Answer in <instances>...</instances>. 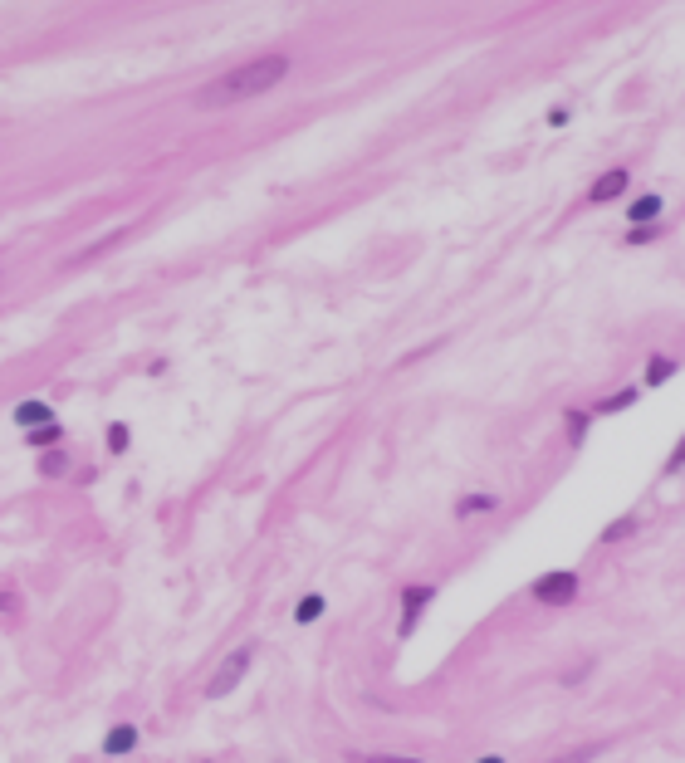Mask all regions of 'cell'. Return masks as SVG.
Segmentation results:
<instances>
[{
    "label": "cell",
    "mask_w": 685,
    "mask_h": 763,
    "mask_svg": "<svg viewBox=\"0 0 685 763\" xmlns=\"http://www.w3.org/2000/svg\"><path fill=\"white\" fill-rule=\"evenodd\" d=\"M69 470H74V455H69L64 446L40 455V480H59V475H69Z\"/></svg>",
    "instance_id": "13"
},
{
    "label": "cell",
    "mask_w": 685,
    "mask_h": 763,
    "mask_svg": "<svg viewBox=\"0 0 685 763\" xmlns=\"http://www.w3.org/2000/svg\"><path fill=\"white\" fill-rule=\"evenodd\" d=\"M588 421H593V411H578V406H568V411H563L568 446H583V441H588Z\"/></svg>",
    "instance_id": "15"
},
{
    "label": "cell",
    "mask_w": 685,
    "mask_h": 763,
    "mask_svg": "<svg viewBox=\"0 0 685 763\" xmlns=\"http://www.w3.org/2000/svg\"><path fill=\"white\" fill-rule=\"evenodd\" d=\"M196 763H216V759H196Z\"/></svg>",
    "instance_id": "26"
},
{
    "label": "cell",
    "mask_w": 685,
    "mask_h": 763,
    "mask_svg": "<svg viewBox=\"0 0 685 763\" xmlns=\"http://www.w3.org/2000/svg\"><path fill=\"white\" fill-rule=\"evenodd\" d=\"M475 763H509V759H504V754H480Z\"/></svg>",
    "instance_id": "25"
},
{
    "label": "cell",
    "mask_w": 685,
    "mask_h": 763,
    "mask_svg": "<svg viewBox=\"0 0 685 763\" xmlns=\"http://www.w3.org/2000/svg\"><path fill=\"white\" fill-rule=\"evenodd\" d=\"M250 666H255V641H245V646H235L226 661L216 666V675L206 680V700H226L230 690H240V680L250 675Z\"/></svg>",
    "instance_id": "3"
},
{
    "label": "cell",
    "mask_w": 685,
    "mask_h": 763,
    "mask_svg": "<svg viewBox=\"0 0 685 763\" xmlns=\"http://www.w3.org/2000/svg\"><path fill=\"white\" fill-rule=\"evenodd\" d=\"M289 79V54H260L240 69H230L221 79H211L206 89L196 93V108H226V103H245V98H260V93L279 89Z\"/></svg>",
    "instance_id": "1"
},
{
    "label": "cell",
    "mask_w": 685,
    "mask_h": 763,
    "mask_svg": "<svg viewBox=\"0 0 685 763\" xmlns=\"http://www.w3.org/2000/svg\"><path fill=\"white\" fill-rule=\"evenodd\" d=\"M495 509H500V494H490V490H475V494H460V499H456V519L495 514Z\"/></svg>",
    "instance_id": "9"
},
{
    "label": "cell",
    "mask_w": 685,
    "mask_h": 763,
    "mask_svg": "<svg viewBox=\"0 0 685 763\" xmlns=\"http://www.w3.org/2000/svg\"><path fill=\"white\" fill-rule=\"evenodd\" d=\"M137 744H142V729H137L133 719H118V724L103 734L98 754H103V759H128V754H137Z\"/></svg>",
    "instance_id": "5"
},
{
    "label": "cell",
    "mask_w": 685,
    "mask_h": 763,
    "mask_svg": "<svg viewBox=\"0 0 685 763\" xmlns=\"http://www.w3.org/2000/svg\"><path fill=\"white\" fill-rule=\"evenodd\" d=\"M353 763H426L416 759V754H348Z\"/></svg>",
    "instance_id": "18"
},
{
    "label": "cell",
    "mask_w": 685,
    "mask_h": 763,
    "mask_svg": "<svg viewBox=\"0 0 685 763\" xmlns=\"http://www.w3.org/2000/svg\"><path fill=\"white\" fill-rule=\"evenodd\" d=\"M627 186H632V172H627V167H612V172H602V177L593 181L588 201H593V206H607V201H617Z\"/></svg>",
    "instance_id": "7"
},
{
    "label": "cell",
    "mask_w": 685,
    "mask_h": 763,
    "mask_svg": "<svg viewBox=\"0 0 685 763\" xmlns=\"http://www.w3.org/2000/svg\"><path fill=\"white\" fill-rule=\"evenodd\" d=\"M10 421H15L20 431H35V426H49V421H59V416H54V406H49L45 397H25V402H15Z\"/></svg>",
    "instance_id": "6"
},
{
    "label": "cell",
    "mask_w": 685,
    "mask_h": 763,
    "mask_svg": "<svg viewBox=\"0 0 685 763\" xmlns=\"http://www.w3.org/2000/svg\"><path fill=\"white\" fill-rule=\"evenodd\" d=\"M637 402H641L637 387H622V392H612V397L593 402V416H617V411H627V406H637Z\"/></svg>",
    "instance_id": "14"
},
{
    "label": "cell",
    "mask_w": 685,
    "mask_h": 763,
    "mask_svg": "<svg viewBox=\"0 0 685 763\" xmlns=\"http://www.w3.org/2000/svg\"><path fill=\"white\" fill-rule=\"evenodd\" d=\"M666 470H685V441L671 450V460H666Z\"/></svg>",
    "instance_id": "24"
},
{
    "label": "cell",
    "mask_w": 685,
    "mask_h": 763,
    "mask_svg": "<svg viewBox=\"0 0 685 763\" xmlns=\"http://www.w3.org/2000/svg\"><path fill=\"white\" fill-rule=\"evenodd\" d=\"M588 671H593L588 661H583V666H573V671L563 675V685H583V680H588Z\"/></svg>",
    "instance_id": "23"
},
{
    "label": "cell",
    "mask_w": 685,
    "mask_h": 763,
    "mask_svg": "<svg viewBox=\"0 0 685 763\" xmlns=\"http://www.w3.org/2000/svg\"><path fill=\"white\" fill-rule=\"evenodd\" d=\"M578 592H583V578H578L573 568H553V573H539V578L529 583V597L544 602V607H573Z\"/></svg>",
    "instance_id": "2"
},
{
    "label": "cell",
    "mask_w": 685,
    "mask_h": 763,
    "mask_svg": "<svg viewBox=\"0 0 685 763\" xmlns=\"http://www.w3.org/2000/svg\"><path fill=\"white\" fill-rule=\"evenodd\" d=\"M103 450H108V455H128V450H133V426H128V421H108V426H103Z\"/></svg>",
    "instance_id": "10"
},
{
    "label": "cell",
    "mask_w": 685,
    "mask_h": 763,
    "mask_svg": "<svg viewBox=\"0 0 685 763\" xmlns=\"http://www.w3.org/2000/svg\"><path fill=\"white\" fill-rule=\"evenodd\" d=\"M637 529H641L637 514H622V519H612V524H607V529L597 534V543H602V548H612V543H627L632 534H637Z\"/></svg>",
    "instance_id": "11"
},
{
    "label": "cell",
    "mask_w": 685,
    "mask_h": 763,
    "mask_svg": "<svg viewBox=\"0 0 685 763\" xmlns=\"http://www.w3.org/2000/svg\"><path fill=\"white\" fill-rule=\"evenodd\" d=\"M651 240H661V225H632L627 230V245H651Z\"/></svg>",
    "instance_id": "20"
},
{
    "label": "cell",
    "mask_w": 685,
    "mask_h": 763,
    "mask_svg": "<svg viewBox=\"0 0 685 763\" xmlns=\"http://www.w3.org/2000/svg\"><path fill=\"white\" fill-rule=\"evenodd\" d=\"M59 441H64V426L59 421H49V426H35V431H25V446L30 450H59Z\"/></svg>",
    "instance_id": "12"
},
{
    "label": "cell",
    "mask_w": 685,
    "mask_h": 763,
    "mask_svg": "<svg viewBox=\"0 0 685 763\" xmlns=\"http://www.w3.org/2000/svg\"><path fill=\"white\" fill-rule=\"evenodd\" d=\"M328 617V597L323 592H304L299 602H294V627H314Z\"/></svg>",
    "instance_id": "8"
},
{
    "label": "cell",
    "mask_w": 685,
    "mask_h": 763,
    "mask_svg": "<svg viewBox=\"0 0 685 763\" xmlns=\"http://www.w3.org/2000/svg\"><path fill=\"white\" fill-rule=\"evenodd\" d=\"M20 607H25L20 592L15 587H0V617H20Z\"/></svg>",
    "instance_id": "21"
},
{
    "label": "cell",
    "mask_w": 685,
    "mask_h": 763,
    "mask_svg": "<svg viewBox=\"0 0 685 763\" xmlns=\"http://www.w3.org/2000/svg\"><path fill=\"white\" fill-rule=\"evenodd\" d=\"M597 754H602V744H578V749H568L563 759H553V763H593Z\"/></svg>",
    "instance_id": "19"
},
{
    "label": "cell",
    "mask_w": 685,
    "mask_h": 763,
    "mask_svg": "<svg viewBox=\"0 0 685 763\" xmlns=\"http://www.w3.org/2000/svg\"><path fill=\"white\" fill-rule=\"evenodd\" d=\"M568 118H573V108H548V128H568Z\"/></svg>",
    "instance_id": "22"
},
{
    "label": "cell",
    "mask_w": 685,
    "mask_h": 763,
    "mask_svg": "<svg viewBox=\"0 0 685 763\" xmlns=\"http://www.w3.org/2000/svg\"><path fill=\"white\" fill-rule=\"evenodd\" d=\"M661 206H666L661 196H637V201L627 206V221H632V225H656V216H661Z\"/></svg>",
    "instance_id": "16"
},
{
    "label": "cell",
    "mask_w": 685,
    "mask_h": 763,
    "mask_svg": "<svg viewBox=\"0 0 685 763\" xmlns=\"http://www.w3.org/2000/svg\"><path fill=\"white\" fill-rule=\"evenodd\" d=\"M431 602H436V587H431V583L402 587V617H397V636H402V641H407V636H416L421 617L431 612Z\"/></svg>",
    "instance_id": "4"
},
{
    "label": "cell",
    "mask_w": 685,
    "mask_h": 763,
    "mask_svg": "<svg viewBox=\"0 0 685 763\" xmlns=\"http://www.w3.org/2000/svg\"><path fill=\"white\" fill-rule=\"evenodd\" d=\"M676 367H681V362H676V358H666V353H656V358L646 362V387H661V382H671V377H676Z\"/></svg>",
    "instance_id": "17"
}]
</instances>
